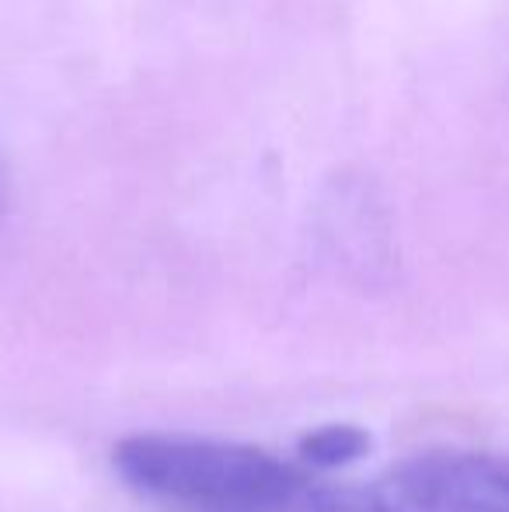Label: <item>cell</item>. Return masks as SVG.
Here are the masks:
<instances>
[{
  "instance_id": "1",
  "label": "cell",
  "mask_w": 509,
  "mask_h": 512,
  "mask_svg": "<svg viewBox=\"0 0 509 512\" xmlns=\"http://www.w3.org/2000/svg\"><path fill=\"white\" fill-rule=\"evenodd\" d=\"M112 464L133 492L171 512H360L356 492L245 443L136 432L112 450Z\"/></svg>"
},
{
  "instance_id": "2",
  "label": "cell",
  "mask_w": 509,
  "mask_h": 512,
  "mask_svg": "<svg viewBox=\"0 0 509 512\" xmlns=\"http://www.w3.org/2000/svg\"><path fill=\"white\" fill-rule=\"evenodd\" d=\"M360 512H509V460L429 450L387 467L356 492Z\"/></svg>"
},
{
  "instance_id": "3",
  "label": "cell",
  "mask_w": 509,
  "mask_h": 512,
  "mask_svg": "<svg viewBox=\"0 0 509 512\" xmlns=\"http://www.w3.org/2000/svg\"><path fill=\"white\" fill-rule=\"evenodd\" d=\"M367 446L370 436L356 425H325L300 439V464H307L311 471H328V467H342L363 457Z\"/></svg>"
},
{
  "instance_id": "4",
  "label": "cell",
  "mask_w": 509,
  "mask_h": 512,
  "mask_svg": "<svg viewBox=\"0 0 509 512\" xmlns=\"http://www.w3.org/2000/svg\"><path fill=\"white\" fill-rule=\"evenodd\" d=\"M0 213H4V168H0Z\"/></svg>"
}]
</instances>
